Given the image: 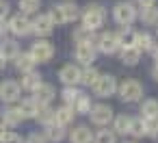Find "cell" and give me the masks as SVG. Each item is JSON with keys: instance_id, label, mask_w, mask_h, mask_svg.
I'll return each instance as SVG.
<instances>
[{"instance_id": "1", "label": "cell", "mask_w": 158, "mask_h": 143, "mask_svg": "<svg viewBox=\"0 0 158 143\" xmlns=\"http://www.w3.org/2000/svg\"><path fill=\"white\" fill-rule=\"evenodd\" d=\"M104 18H106V13L100 5H89L87 11L82 13V26L89 31H98L104 24Z\"/></svg>"}, {"instance_id": "2", "label": "cell", "mask_w": 158, "mask_h": 143, "mask_svg": "<svg viewBox=\"0 0 158 143\" xmlns=\"http://www.w3.org/2000/svg\"><path fill=\"white\" fill-rule=\"evenodd\" d=\"M50 15L56 24H67L78 18V7L76 5H59V7H54V11Z\"/></svg>"}, {"instance_id": "3", "label": "cell", "mask_w": 158, "mask_h": 143, "mask_svg": "<svg viewBox=\"0 0 158 143\" xmlns=\"http://www.w3.org/2000/svg\"><path fill=\"white\" fill-rule=\"evenodd\" d=\"M113 15H115V22L121 24V26H130L136 18V9L128 2H119L115 9H113Z\"/></svg>"}, {"instance_id": "4", "label": "cell", "mask_w": 158, "mask_h": 143, "mask_svg": "<svg viewBox=\"0 0 158 143\" xmlns=\"http://www.w3.org/2000/svg\"><path fill=\"white\" fill-rule=\"evenodd\" d=\"M93 91H95V95H100V98H108V95H113L115 91H117V82H115V78L113 76H98V80L93 82Z\"/></svg>"}, {"instance_id": "5", "label": "cell", "mask_w": 158, "mask_h": 143, "mask_svg": "<svg viewBox=\"0 0 158 143\" xmlns=\"http://www.w3.org/2000/svg\"><path fill=\"white\" fill-rule=\"evenodd\" d=\"M31 57H33L37 63H48V61L54 57V48H52L50 41H37V44H33V48H31Z\"/></svg>"}, {"instance_id": "6", "label": "cell", "mask_w": 158, "mask_h": 143, "mask_svg": "<svg viewBox=\"0 0 158 143\" xmlns=\"http://www.w3.org/2000/svg\"><path fill=\"white\" fill-rule=\"evenodd\" d=\"M119 95L123 102H136L141 95H143V87L136 82V80H126L121 87H119Z\"/></svg>"}, {"instance_id": "7", "label": "cell", "mask_w": 158, "mask_h": 143, "mask_svg": "<svg viewBox=\"0 0 158 143\" xmlns=\"http://www.w3.org/2000/svg\"><path fill=\"white\" fill-rule=\"evenodd\" d=\"M95 46L100 48V52H104V54H113V52L119 48L117 33H102V35L95 39Z\"/></svg>"}, {"instance_id": "8", "label": "cell", "mask_w": 158, "mask_h": 143, "mask_svg": "<svg viewBox=\"0 0 158 143\" xmlns=\"http://www.w3.org/2000/svg\"><path fill=\"white\" fill-rule=\"evenodd\" d=\"M9 31L15 33V35H28V33L33 31V22L26 18V13H20V15L11 18V22H9Z\"/></svg>"}, {"instance_id": "9", "label": "cell", "mask_w": 158, "mask_h": 143, "mask_svg": "<svg viewBox=\"0 0 158 143\" xmlns=\"http://www.w3.org/2000/svg\"><path fill=\"white\" fill-rule=\"evenodd\" d=\"M89 115H91V121L98 124V126H104V124H108V121L113 119V111H110V106H106V104L93 106V108L89 111Z\"/></svg>"}, {"instance_id": "10", "label": "cell", "mask_w": 158, "mask_h": 143, "mask_svg": "<svg viewBox=\"0 0 158 143\" xmlns=\"http://www.w3.org/2000/svg\"><path fill=\"white\" fill-rule=\"evenodd\" d=\"M20 98V85L15 80H5L0 85V100L2 102H15Z\"/></svg>"}, {"instance_id": "11", "label": "cell", "mask_w": 158, "mask_h": 143, "mask_svg": "<svg viewBox=\"0 0 158 143\" xmlns=\"http://www.w3.org/2000/svg\"><path fill=\"white\" fill-rule=\"evenodd\" d=\"M52 28H54V20H52V15H50V13L39 15V18L33 22V31H35L37 35H50V33H52Z\"/></svg>"}, {"instance_id": "12", "label": "cell", "mask_w": 158, "mask_h": 143, "mask_svg": "<svg viewBox=\"0 0 158 143\" xmlns=\"http://www.w3.org/2000/svg\"><path fill=\"white\" fill-rule=\"evenodd\" d=\"M76 59L82 65H91L95 61V48H93V44H78L76 46Z\"/></svg>"}, {"instance_id": "13", "label": "cell", "mask_w": 158, "mask_h": 143, "mask_svg": "<svg viewBox=\"0 0 158 143\" xmlns=\"http://www.w3.org/2000/svg\"><path fill=\"white\" fill-rule=\"evenodd\" d=\"M33 93H35V98H33V100H35L39 106H44V104H50V102H52V98H54V87H52V85L41 82Z\"/></svg>"}, {"instance_id": "14", "label": "cell", "mask_w": 158, "mask_h": 143, "mask_svg": "<svg viewBox=\"0 0 158 143\" xmlns=\"http://www.w3.org/2000/svg\"><path fill=\"white\" fill-rule=\"evenodd\" d=\"M59 78H61L65 85L74 87L76 82H80V69H78L76 65H65V67H61V72H59Z\"/></svg>"}, {"instance_id": "15", "label": "cell", "mask_w": 158, "mask_h": 143, "mask_svg": "<svg viewBox=\"0 0 158 143\" xmlns=\"http://www.w3.org/2000/svg\"><path fill=\"white\" fill-rule=\"evenodd\" d=\"M0 54H2L7 61H11V59H15V57L20 54V48H18V44L11 41V39H2V41H0Z\"/></svg>"}, {"instance_id": "16", "label": "cell", "mask_w": 158, "mask_h": 143, "mask_svg": "<svg viewBox=\"0 0 158 143\" xmlns=\"http://www.w3.org/2000/svg\"><path fill=\"white\" fill-rule=\"evenodd\" d=\"M139 59H141V50H139L136 46H126V48L121 50V61H123L126 65H136Z\"/></svg>"}, {"instance_id": "17", "label": "cell", "mask_w": 158, "mask_h": 143, "mask_svg": "<svg viewBox=\"0 0 158 143\" xmlns=\"http://www.w3.org/2000/svg\"><path fill=\"white\" fill-rule=\"evenodd\" d=\"M74 106H69V104H65V106H61L59 111H54V121L56 124H61V126H65V124H69L72 119H74Z\"/></svg>"}, {"instance_id": "18", "label": "cell", "mask_w": 158, "mask_h": 143, "mask_svg": "<svg viewBox=\"0 0 158 143\" xmlns=\"http://www.w3.org/2000/svg\"><path fill=\"white\" fill-rule=\"evenodd\" d=\"M69 141H72V143H91V130H89L87 126H78V128L72 130Z\"/></svg>"}, {"instance_id": "19", "label": "cell", "mask_w": 158, "mask_h": 143, "mask_svg": "<svg viewBox=\"0 0 158 143\" xmlns=\"http://www.w3.org/2000/svg\"><path fill=\"white\" fill-rule=\"evenodd\" d=\"M35 63H37V61L31 57V52H28V54H18V57H15V65H18L20 72H33Z\"/></svg>"}, {"instance_id": "20", "label": "cell", "mask_w": 158, "mask_h": 143, "mask_svg": "<svg viewBox=\"0 0 158 143\" xmlns=\"http://www.w3.org/2000/svg\"><path fill=\"white\" fill-rule=\"evenodd\" d=\"M18 111L22 113V117H24V119H26V117H37L39 104H37L35 100H24V102L18 106Z\"/></svg>"}, {"instance_id": "21", "label": "cell", "mask_w": 158, "mask_h": 143, "mask_svg": "<svg viewBox=\"0 0 158 143\" xmlns=\"http://www.w3.org/2000/svg\"><path fill=\"white\" fill-rule=\"evenodd\" d=\"M41 85V78L35 74V72H24V78H22V87L26 91H35L37 87Z\"/></svg>"}, {"instance_id": "22", "label": "cell", "mask_w": 158, "mask_h": 143, "mask_svg": "<svg viewBox=\"0 0 158 143\" xmlns=\"http://www.w3.org/2000/svg\"><path fill=\"white\" fill-rule=\"evenodd\" d=\"M156 115H158V100H145L141 106V117L147 119V117H156Z\"/></svg>"}, {"instance_id": "23", "label": "cell", "mask_w": 158, "mask_h": 143, "mask_svg": "<svg viewBox=\"0 0 158 143\" xmlns=\"http://www.w3.org/2000/svg\"><path fill=\"white\" fill-rule=\"evenodd\" d=\"M134 46L139 50H154V41L147 33H136V39H134Z\"/></svg>"}, {"instance_id": "24", "label": "cell", "mask_w": 158, "mask_h": 143, "mask_svg": "<svg viewBox=\"0 0 158 143\" xmlns=\"http://www.w3.org/2000/svg\"><path fill=\"white\" fill-rule=\"evenodd\" d=\"M98 76H100V74H98V69H95V67H91V65H87V69H82V72H80V82L91 87V85L98 80Z\"/></svg>"}, {"instance_id": "25", "label": "cell", "mask_w": 158, "mask_h": 143, "mask_svg": "<svg viewBox=\"0 0 158 143\" xmlns=\"http://www.w3.org/2000/svg\"><path fill=\"white\" fill-rule=\"evenodd\" d=\"M132 137H145V119L143 117H136V119H130V132Z\"/></svg>"}, {"instance_id": "26", "label": "cell", "mask_w": 158, "mask_h": 143, "mask_svg": "<svg viewBox=\"0 0 158 143\" xmlns=\"http://www.w3.org/2000/svg\"><path fill=\"white\" fill-rule=\"evenodd\" d=\"M63 137H65V130H63V126L61 124H50L48 126V139L50 141H54V143H59V141H63Z\"/></svg>"}, {"instance_id": "27", "label": "cell", "mask_w": 158, "mask_h": 143, "mask_svg": "<svg viewBox=\"0 0 158 143\" xmlns=\"http://www.w3.org/2000/svg\"><path fill=\"white\" fill-rule=\"evenodd\" d=\"M141 20H143L145 24H156V22H158V9H156L154 5L143 7V11H141Z\"/></svg>"}, {"instance_id": "28", "label": "cell", "mask_w": 158, "mask_h": 143, "mask_svg": "<svg viewBox=\"0 0 158 143\" xmlns=\"http://www.w3.org/2000/svg\"><path fill=\"white\" fill-rule=\"evenodd\" d=\"M115 132H117V134H128V132H130V117L119 115V117L115 119Z\"/></svg>"}, {"instance_id": "29", "label": "cell", "mask_w": 158, "mask_h": 143, "mask_svg": "<svg viewBox=\"0 0 158 143\" xmlns=\"http://www.w3.org/2000/svg\"><path fill=\"white\" fill-rule=\"evenodd\" d=\"M74 39L78 41V44H91L93 41V31H89V28H78L76 33H74Z\"/></svg>"}, {"instance_id": "30", "label": "cell", "mask_w": 158, "mask_h": 143, "mask_svg": "<svg viewBox=\"0 0 158 143\" xmlns=\"http://www.w3.org/2000/svg\"><path fill=\"white\" fill-rule=\"evenodd\" d=\"M74 111H76V113H89V111H91V100L80 93L78 100H76V104H74Z\"/></svg>"}, {"instance_id": "31", "label": "cell", "mask_w": 158, "mask_h": 143, "mask_svg": "<svg viewBox=\"0 0 158 143\" xmlns=\"http://www.w3.org/2000/svg\"><path fill=\"white\" fill-rule=\"evenodd\" d=\"M117 39H119V46H121V48H126V46H134L136 33H132V31H123V33L117 35Z\"/></svg>"}, {"instance_id": "32", "label": "cell", "mask_w": 158, "mask_h": 143, "mask_svg": "<svg viewBox=\"0 0 158 143\" xmlns=\"http://www.w3.org/2000/svg\"><path fill=\"white\" fill-rule=\"evenodd\" d=\"M24 117H22V113L18 111V108H9V111H5V121L9 124V126H15V124H20Z\"/></svg>"}, {"instance_id": "33", "label": "cell", "mask_w": 158, "mask_h": 143, "mask_svg": "<svg viewBox=\"0 0 158 143\" xmlns=\"http://www.w3.org/2000/svg\"><path fill=\"white\" fill-rule=\"evenodd\" d=\"M145 134H149V137H158V115L145 119Z\"/></svg>"}, {"instance_id": "34", "label": "cell", "mask_w": 158, "mask_h": 143, "mask_svg": "<svg viewBox=\"0 0 158 143\" xmlns=\"http://www.w3.org/2000/svg\"><path fill=\"white\" fill-rule=\"evenodd\" d=\"M22 13H35L39 9V0H20Z\"/></svg>"}, {"instance_id": "35", "label": "cell", "mask_w": 158, "mask_h": 143, "mask_svg": "<svg viewBox=\"0 0 158 143\" xmlns=\"http://www.w3.org/2000/svg\"><path fill=\"white\" fill-rule=\"evenodd\" d=\"M78 95H80V91H76L74 87H67V89L63 91V100H65V104H69V106H74V104H76Z\"/></svg>"}, {"instance_id": "36", "label": "cell", "mask_w": 158, "mask_h": 143, "mask_svg": "<svg viewBox=\"0 0 158 143\" xmlns=\"http://www.w3.org/2000/svg\"><path fill=\"white\" fill-rule=\"evenodd\" d=\"M95 143H115V132L110 130H100L95 134Z\"/></svg>"}, {"instance_id": "37", "label": "cell", "mask_w": 158, "mask_h": 143, "mask_svg": "<svg viewBox=\"0 0 158 143\" xmlns=\"http://www.w3.org/2000/svg\"><path fill=\"white\" fill-rule=\"evenodd\" d=\"M0 143H22V139H20L15 132H2V137H0Z\"/></svg>"}, {"instance_id": "38", "label": "cell", "mask_w": 158, "mask_h": 143, "mask_svg": "<svg viewBox=\"0 0 158 143\" xmlns=\"http://www.w3.org/2000/svg\"><path fill=\"white\" fill-rule=\"evenodd\" d=\"M26 143H46V137H41V134H31L28 139H26Z\"/></svg>"}, {"instance_id": "39", "label": "cell", "mask_w": 158, "mask_h": 143, "mask_svg": "<svg viewBox=\"0 0 158 143\" xmlns=\"http://www.w3.org/2000/svg\"><path fill=\"white\" fill-rule=\"evenodd\" d=\"M7 13H9V5L5 2V0H0V20H5Z\"/></svg>"}, {"instance_id": "40", "label": "cell", "mask_w": 158, "mask_h": 143, "mask_svg": "<svg viewBox=\"0 0 158 143\" xmlns=\"http://www.w3.org/2000/svg\"><path fill=\"white\" fill-rule=\"evenodd\" d=\"M7 31H9V26H7L2 20H0V37H2V35H7Z\"/></svg>"}, {"instance_id": "41", "label": "cell", "mask_w": 158, "mask_h": 143, "mask_svg": "<svg viewBox=\"0 0 158 143\" xmlns=\"http://www.w3.org/2000/svg\"><path fill=\"white\" fill-rule=\"evenodd\" d=\"M154 2H156V0H139L141 7H149V5H154Z\"/></svg>"}, {"instance_id": "42", "label": "cell", "mask_w": 158, "mask_h": 143, "mask_svg": "<svg viewBox=\"0 0 158 143\" xmlns=\"http://www.w3.org/2000/svg\"><path fill=\"white\" fill-rule=\"evenodd\" d=\"M5 63H7V59H5L2 54H0V69H2V67H5Z\"/></svg>"}, {"instance_id": "43", "label": "cell", "mask_w": 158, "mask_h": 143, "mask_svg": "<svg viewBox=\"0 0 158 143\" xmlns=\"http://www.w3.org/2000/svg\"><path fill=\"white\" fill-rule=\"evenodd\" d=\"M152 74H154V78H156V80H158V63H156V65H154V72H152Z\"/></svg>"}, {"instance_id": "44", "label": "cell", "mask_w": 158, "mask_h": 143, "mask_svg": "<svg viewBox=\"0 0 158 143\" xmlns=\"http://www.w3.org/2000/svg\"><path fill=\"white\" fill-rule=\"evenodd\" d=\"M2 132H5V126H2V124H0V137H2Z\"/></svg>"}, {"instance_id": "45", "label": "cell", "mask_w": 158, "mask_h": 143, "mask_svg": "<svg viewBox=\"0 0 158 143\" xmlns=\"http://www.w3.org/2000/svg\"><path fill=\"white\" fill-rule=\"evenodd\" d=\"M154 52H156V59H158V48H154Z\"/></svg>"}]
</instances>
